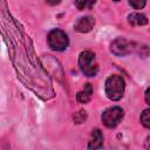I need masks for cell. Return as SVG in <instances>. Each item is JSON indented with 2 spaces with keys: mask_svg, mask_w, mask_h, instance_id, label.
<instances>
[{
  "mask_svg": "<svg viewBox=\"0 0 150 150\" xmlns=\"http://www.w3.org/2000/svg\"><path fill=\"white\" fill-rule=\"evenodd\" d=\"M46 1H47L49 5H52V6H55V5H59L61 0H46Z\"/></svg>",
  "mask_w": 150,
  "mask_h": 150,
  "instance_id": "9a60e30c",
  "label": "cell"
},
{
  "mask_svg": "<svg viewBox=\"0 0 150 150\" xmlns=\"http://www.w3.org/2000/svg\"><path fill=\"white\" fill-rule=\"evenodd\" d=\"M128 21L131 26H144L148 23V19L142 13H131L128 15Z\"/></svg>",
  "mask_w": 150,
  "mask_h": 150,
  "instance_id": "9c48e42d",
  "label": "cell"
},
{
  "mask_svg": "<svg viewBox=\"0 0 150 150\" xmlns=\"http://www.w3.org/2000/svg\"><path fill=\"white\" fill-rule=\"evenodd\" d=\"M125 82L121 75H110L105 81V94L111 101H118L124 94Z\"/></svg>",
  "mask_w": 150,
  "mask_h": 150,
  "instance_id": "6da1fadb",
  "label": "cell"
},
{
  "mask_svg": "<svg viewBox=\"0 0 150 150\" xmlns=\"http://www.w3.org/2000/svg\"><path fill=\"white\" fill-rule=\"evenodd\" d=\"M139 120H141V123H142L143 127L150 129V109L143 110V112L141 114Z\"/></svg>",
  "mask_w": 150,
  "mask_h": 150,
  "instance_id": "8fae6325",
  "label": "cell"
},
{
  "mask_svg": "<svg viewBox=\"0 0 150 150\" xmlns=\"http://www.w3.org/2000/svg\"><path fill=\"white\" fill-rule=\"evenodd\" d=\"M94 25H95L94 18L87 15V16H81V18H79V19L76 20L75 25H74V28H75V30L79 32V33H88V32H90V30L93 29Z\"/></svg>",
  "mask_w": 150,
  "mask_h": 150,
  "instance_id": "8992f818",
  "label": "cell"
},
{
  "mask_svg": "<svg viewBox=\"0 0 150 150\" xmlns=\"http://www.w3.org/2000/svg\"><path fill=\"white\" fill-rule=\"evenodd\" d=\"M112 1H120V0H112Z\"/></svg>",
  "mask_w": 150,
  "mask_h": 150,
  "instance_id": "2e32d148",
  "label": "cell"
},
{
  "mask_svg": "<svg viewBox=\"0 0 150 150\" xmlns=\"http://www.w3.org/2000/svg\"><path fill=\"white\" fill-rule=\"evenodd\" d=\"M91 96H93V87L90 83H86L84 88L77 93L76 100L80 103H88L91 100Z\"/></svg>",
  "mask_w": 150,
  "mask_h": 150,
  "instance_id": "ba28073f",
  "label": "cell"
},
{
  "mask_svg": "<svg viewBox=\"0 0 150 150\" xmlns=\"http://www.w3.org/2000/svg\"><path fill=\"white\" fill-rule=\"evenodd\" d=\"M144 98H145V102L148 104H150V87L145 90V95H144Z\"/></svg>",
  "mask_w": 150,
  "mask_h": 150,
  "instance_id": "5bb4252c",
  "label": "cell"
},
{
  "mask_svg": "<svg viewBox=\"0 0 150 150\" xmlns=\"http://www.w3.org/2000/svg\"><path fill=\"white\" fill-rule=\"evenodd\" d=\"M134 48H135L134 43L123 38L115 39L110 45V49H111L112 54H115L116 56H125V55L132 53Z\"/></svg>",
  "mask_w": 150,
  "mask_h": 150,
  "instance_id": "5b68a950",
  "label": "cell"
},
{
  "mask_svg": "<svg viewBox=\"0 0 150 150\" xmlns=\"http://www.w3.org/2000/svg\"><path fill=\"white\" fill-rule=\"evenodd\" d=\"M123 116H124V111L122 108L111 107V108H108L107 110L103 111L101 118H102L103 124L107 128H115L122 121Z\"/></svg>",
  "mask_w": 150,
  "mask_h": 150,
  "instance_id": "277c9868",
  "label": "cell"
},
{
  "mask_svg": "<svg viewBox=\"0 0 150 150\" xmlns=\"http://www.w3.org/2000/svg\"><path fill=\"white\" fill-rule=\"evenodd\" d=\"M79 67L86 76H95L98 71L96 56L90 50H84L79 56Z\"/></svg>",
  "mask_w": 150,
  "mask_h": 150,
  "instance_id": "7a4b0ae2",
  "label": "cell"
},
{
  "mask_svg": "<svg viewBox=\"0 0 150 150\" xmlns=\"http://www.w3.org/2000/svg\"><path fill=\"white\" fill-rule=\"evenodd\" d=\"M96 0H75V6L79 11L89 9L95 5Z\"/></svg>",
  "mask_w": 150,
  "mask_h": 150,
  "instance_id": "30bf717a",
  "label": "cell"
},
{
  "mask_svg": "<svg viewBox=\"0 0 150 150\" xmlns=\"http://www.w3.org/2000/svg\"><path fill=\"white\" fill-rule=\"evenodd\" d=\"M103 146V135L100 129H93L90 139L88 143V149H101Z\"/></svg>",
  "mask_w": 150,
  "mask_h": 150,
  "instance_id": "52a82bcc",
  "label": "cell"
},
{
  "mask_svg": "<svg viewBox=\"0 0 150 150\" xmlns=\"http://www.w3.org/2000/svg\"><path fill=\"white\" fill-rule=\"evenodd\" d=\"M86 118H87V114H86V111H83V110H80V111L76 112L75 116H74L75 123H82Z\"/></svg>",
  "mask_w": 150,
  "mask_h": 150,
  "instance_id": "4fadbf2b",
  "label": "cell"
},
{
  "mask_svg": "<svg viewBox=\"0 0 150 150\" xmlns=\"http://www.w3.org/2000/svg\"><path fill=\"white\" fill-rule=\"evenodd\" d=\"M47 41H48V46L53 50H56V52L64 50L68 47V45H69V40H68L67 34L63 30L57 29V28L52 29L48 33Z\"/></svg>",
  "mask_w": 150,
  "mask_h": 150,
  "instance_id": "3957f363",
  "label": "cell"
},
{
  "mask_svg": "<svg viewBox=\"0 0 150 150\" xmlns=\"http://www.w3.org/2000/svg\"><path fill=\"white\" fill-rule=\"evenodd\" d=\"M129 4L131 5L132 8L135 9H142L145 4H146V0H129Z\"/></svg>",
  "mask_w": 150,
  "mask_h": 150,
  "instance_id": "7c38bea8",
  "label": "cell"
}]
</instances>
